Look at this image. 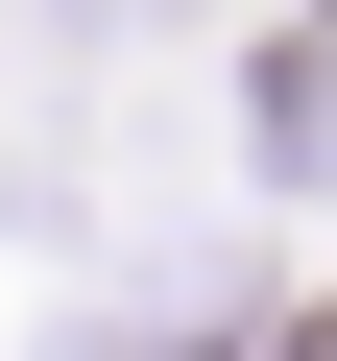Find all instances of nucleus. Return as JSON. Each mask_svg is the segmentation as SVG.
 Segmentation results:
<instances>
[{
  "instance_id": "1",
  "label": "nucleus",
  "mask_w": 337,
  "mask_h": 361,
  "mask_svg": "<svg viewBox=\"0 0 337 361\" xmlns=\"http://www.w3.org/2000/svg\"><path fill=\"white\" fill-rule=\"evenodd\" d=\"M289 361H337V337H289Z\"/></svg>"
}]
</instances>
